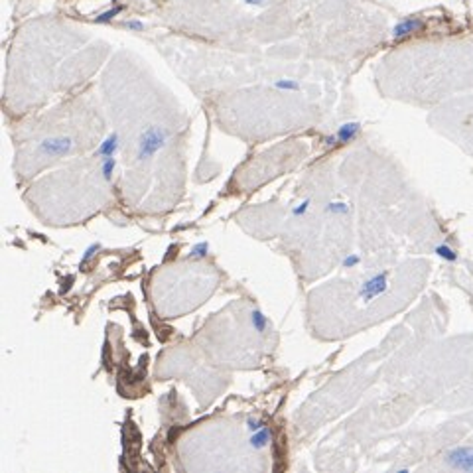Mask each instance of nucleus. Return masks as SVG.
Masks as SVG:
<instances>
[{
  "mask_svg": "<svg viewBox=\"0 0 473 473\" xmlns=\"http://www.w3.org/2000/svg\"><path fill=\"white\" fill-rule=\"evenodd\" d=\"M274 89L278 91H300V83L294 79H278L274 81Z\"/></svg>",
  "mask_w": 473,
  "mask_h": 473,
  "instance_id": "obj_15",
  "label": "nucleus"
},
{
  "mask_svg": "<svg viewBox=\"0 0 473 473\" xmlns=\"http://www.w3.org/2000/svg\"><path fill=\"white\" fill-rule=\"evenodd\" d=\"M262 426H266V424L260 418H252V416L247 418V428H249V432H256V430H260Z\"/></svg>",
  "mask_w": 473,
  "mask_h": 473,
  "instance_id": "obj_19",
  "label": "nucleus"
},
{
  "mask_svg": "<svg viewBox=\"0 0 473 473\" xmlns=\"http://www.w3.org/2000/svg\"><path fill=\"white\" fill-rule=\"evenodd\" d=\"M251 324H252V327H254V331H258V333H266V329H268V318H266L260 310H252L251 311Z\"/></svg>",
  "mask_w": 473,
  "mask_h": 473,
  "instance_id": "obj_9",
  "label": "nucleus"
},
{
  "mask_svg": "<svg viewBox=\"0 0 473 473\" xmlns=\"http://www.w3.org/2000/svg\"><path fill=\"white\" fill-rule=\"evenodd\" d=\"M434 252H436L440 258L448 260V262H456V260H458V254H456V251H454L452 247H448V245H438V247L434 249Z\"/></svg>",
  "mask_w": 473,
  "mask_h": 473,
  "instance_id": "obj_12",
  "label": "nucleus"
},
{
  "mask_svg": "<svg viewBox=\"0 0 473 473\" xmlns=\"http://www.w3.org/2000/svg\"><path fill=\"white\" fill-rule=\"evenodd\" d=\"M325 211L333 213V215H347L349 213V205L343 203V201H331V203L325 205Z\"/></svg>",
  "mask_w": 473,
  "mask_h": 473,
  "instance_id": "obj_13",
  "label": "nucleus"
},
{
  "mask_svg": "<svg viewBox=\"0 0 473 473\" xmlns=\"http://www.w3.org/2000/svg\"><path fill=\"white\" fill-rule=\"evenodd\" d=\"M386 290H388V272L373 274L371 278H367V280L361 284L359 300H363L365 304H369V302H373L375 298L383 296Z\"/></svg>",
  "mask_w": 473,
  "mask_h": 473,
  "instance_id": "obj_2",
  "label": "nucleus"
},
{
  "mask_svg": "<svg viewBox=\"0 0 473 473\" xmlns=\"http://www.w3.org/2000/svg\"><path fill=\"white\" fill-rule=\"evenodd\" d=\"M168 136L170 133L166 128H160V126H150L144 133L140 134V140H138V150H136V158L140 162L144 160H150L154 158L168 142Z\"/></svg>",
  "mask_w": 473,
  "mask_h": 473,
  "instance_id": "obj_1",
  "label": "nucleus"
},
{
  "mask_svg": "<svg viewBox=\"0 0 473 473\" xmlns=\"http://www.w3.org/2000/svg\"><path fill=\"white\" fill-rule=\"evenodd\" d=\"M245 4H251V6H265V0H245Z\"/></svg>",
  "mask_w": 473,
  "mask_h": 473,
  "instance_id": "obj_21",
  "label": "nucleus"
},
{
  "mask_svg": "<svg viewBox=\"0 0 473 473\" xmlns=\"http://www.w3.org/2000/svg\"><path fill=\"white\" fill-rule=\"evenodd\" d=\"M308 209H310V199H304L300 205H296L294 209H292V217H302V215H306Z\"/></svg>",
  "mask_w": 473,
  "mask_h": 473,
  "instance_id": "obj_18",
  "label": "nucleus"
},
{
  "mask_svg": "<svg viewBox=\"0 0 473 473\" xmlns=\"http://www.w3.org/2000/svg\"><path fill=\"white\" fill-rule=\"evenodd\" d=\"M422 30H424V20H420V18H404V20H400V22L395 24L392 40L395 42H402V40L410 38V36L422 32Z\"/></svg>",
  "mask_w": 473,
  "mask_h": 473,
  "instance_id": "obj_5",
  "label": "nucleus"
},
{
  "mask_svg": "<svg viewBox=\"0 0 473 473\" xmlns=\"http://www.w3.org/2000/svg\"><path fill=\"white\" fill-rule=\"evenodd\" d=\"M99 249H101V245H99V243H91L87 249H85V254L81 256V266L87 265L89 260H91V258L97 254V251H99Z\"/></svg>",
  "mask_w": 473,
  "mask_h": 473,
  "instance_id": "obj_16",
  "label": "nucleus"
},
{
  "mask_svg": "<svg viewBox=\"0 0 473 473\" xmlns=\"http://www.w3.org/2000/svg\"><path fill=\"white\" fill-rule=\"evenodd\" d=\"M209 252V243L207 241H199L197 245H193L190 251V258H203Z\"/></svg>",
  "mask_w": 473,
  "mask_h": 473,
  "instance_id": "obj_14",
  "label": "nucleus"
},
{
  "mask_svg": "<svg viewBox=\"0 0 473 473\" xmlns=\"http://www.w3.org/2000/svg\"><path fill=\"white\" fill-rule=\"evenodd\" d=\"M115 168H117V158H115V156H109V158H103V160H101V174H103L104 181H111V179H113Z\"/></svg>",
  "mask_w": 473,
  "mask_h": 473,
  "instance_id": "obj_10",
  "label": "nucleus"
},
{
  "mask_svg": "<svg viewBox=\"0 0 473 473\" xmlns=\"http://www.w3.org/2000/svg\"><path fill=\"white\" fill-rule=\"evenodd\" d=\"M359 262H361V256L355 254V252H349V254L341 260V266H343V268H355V266H359Z\"/></svg>",
  "mask_w": 473,
  "mask_h": 473,
  "instance_id": "obj_17",
  "label": "nucleus"
},
{
  "mask_svg": "<svg viewBox=\"0 0 473 473\" xmlns=\"http://www.w3.org/2000/svg\"><path fill=\"white\" fill-rule=\"evenodd\" d=\"M122 10H124V6H122V4H115V6H111L109 10H104L103 14L97 16L95 20H97L99 24H107V22H113V20H115V18H117V16L120 14V12H122Z\"/></svg>",
  "mask_w": 473,
  "mask_h": 473,
  "instance_id": "obj_11",
  "label": "nucleus"
},
{
  "mask_svg": "<svg viewBox=\"0 0 473 473\" xmlns=\"http://www.w3.org/2000/svg\"><path fill=\"white\" fill-rule=\"evenodd\" d=\"M117 152H118V134L111 133L103 142H101V146L97 148L95 156L103 160V158H109V156H117Z\"/></svg>",
  "mask_w": 473,
  "mask_h": 473,
  "instance_id": "obj_7",
  "label": "nucleus"
},
{
  "mask_svg": "<svg viewBox=\"0 0 473 473\" xmlns=\"http://www.w3.org/2000/svg\"><path fill=\"white\" fill-rule=\"evenodd\" d=\"M270 440H272V430L268 428V426H262V428L256 430V432H251L249 443H251V448H254V450H262V448H266L270 443Z\"/></svg>",
  "mask_w": 473,
  "mask_h": 473,
  "instance_id": "obj_8",
  "label": "nucleus"
},
{
  "mask_svg": "<svg viewBox=\"0 0 473 473\" xmlns=\"http://www.w3.org/2000/svg\"><path fill=\"white\" fill-rule=\"evenodd\" d=\"M361 133V124L359 122H343L339 128L335 130V138H337V146L341 144H349Z\"/></svg>",
  "mask_w": 473,
  "mask_h": 473,
  "instance_id": "obj_6",
  "label": "nucleus"
},
{
  "mask_svg": "<svg viewBox=\"0 0 473 473\" xmlns=\"http://www.w3.org/2000/svg\"><path fill=\"white\" fill-rule=\"evenodd\" d=\"M124 28L133 30V32H142V30H144V22H140V20H126V22H124Z\"/></svg>",
  "mask_w": 473,
  "mask_h": 473,
  "instance_id": "obj_20",
  "label": "nucleus"
},
{
  "mask_svg": "<svg viewBox=\"0 0 473 473\" xmlns=\"http://www.w3.org/2000/svg\"><path fill=\"white\" fill-rule=\"evenodd\" d=\"M445 463L459 471H473V445H459L445 454Z\"/></svg>",
  "mask_w": 473,
  "mask_h": 473,
  "instance_id": "obj_4",
  "label": "nucleus"
},
{
  "mask_svg": "<svg viewBox=\"0 0 473 473\" xmlns=\"http://www.w3.org/2000/svg\"><path fill=\"white\" fill-rule=\"evenodd\" d=\"M71 148H73V140L69 136H51V138H45L38 144V152L44 156L59 158V156L69 154Z\"/></svg>",
  "mask_w": 473,
  "mask_h": 473,
  "instance_id": "obj_3",
  "label": "nucleus"
}]
</instances>
